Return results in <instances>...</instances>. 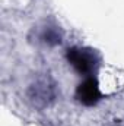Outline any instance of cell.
<instances>
[{
	"label": "cell",
	"mask_w": 124,
	"mask_h": 126,
	"mask_svg": "<svg viewBox=\"0 0 124 126\" xmlns=\"http://www.w3.org/2000/svg\"><path fill=\"white\" fill-rule=\"evenodd\" d=\"M67 59L72 63V66L80 73H88L93 67L92 56L82 51V50H77V48H69L67 50Z\"/></svg>",
	"instance_id": "obj_2"
},
{
	"label": "cell",
	"mask_w": 124,
	"mask_h": 126,
	"mask_svg": "<svg viewBox=\"0 0 124 126\" xmlns=\"http://www.w3.org/2000/svg\"><path fill=\"white\" fill-rule=\"evenodd\" d=\"M76 97L85 106H93V104H96L99 101V98H101V91H99L96 79H93V78L85 79L77 87Z\"/></svg>",
	"instance_id": "obj_1"
}]
</instances>
